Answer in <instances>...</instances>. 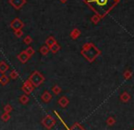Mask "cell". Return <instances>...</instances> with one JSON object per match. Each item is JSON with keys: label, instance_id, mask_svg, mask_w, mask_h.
<instances>
[{"label": "cell", "instance_id": "6da1fadb", "mask_svg": "<svg viewBox=\"0 0 134 130\" xmlns=\"http://www.w3.org/2000/svg\"><path fill=\"white\" fill-rule=\"evenodd\" d=\"M87 2L100 16H104L115 3L114 0H87Z\"/></svg>", "mask_w": 134, "mask_h": 130}, {"label": "cell", "instance_id": "7a4b0ae2", "mask_svg": "<svg viewBox=\"0 0 134 130\" xmlns=\"http://www.w3.org/2000/svg\"><path fill=\"white\" fill-rule=\"evenodd\" d=\"M28 80L32 83V85H33L35 87H37V86H39L44 82L45 78L41 75L40 72H38V71H34V72L30 75Z\"/></svg>", "mask_w": 134, "mask_h": 130}, {"label": "cell", "instance_id": "3957f363", "mask_svg": "<svg viewBox=\"0 0 134 130\" xmlns=\"http://www.w3.org/2000/svg\"><path fill=\"white\" fill-rule=\"evenodd\" d=\"M42 125L46 127L47 129H50L52 128V127L55 125V120L51 116H47L45 118H43L42 120Z\"/></svg>", "mask_w": 134, "mask_h": 130}, {"label": "cell", "instance_id": "277c9868", "mask_svg": "<svg viewBox=\"0 0 134 130\" xmlns=\"http://www.w3.org/2000/svg\"><path fill=\"white\" fill-rule=\"evenodd\" d=\"M34 88H35V86L32 85V83L30 82L29 80L25 81L23 86H22V90H23V92L26 95H30V94L33 92Z\"/></svg>", "mask_w": 134, "mask_h": 130}, {"label": "cell", "instance_id": "5b68a950", "mask_svg": "<svg viewBox=\"0 0 134 130\" xmlns=\"http://www.w3.org/2000/svg\"><path fill=\"white\" fill-rule=\"evenodd\" d=\"M10 26L12 29L14 30H18V29H22L24 27V23L22 22L21 19L19 18H15L10 24Z\"/></svg>", "mask_w": 134, "mask_h": 130}, {"label": "cell", "instance_id": "8992f818", "mask_svg": "<svg viewBox=\"0 0 134 130\" xmlns=\"http://www.w3.org/2000/svg\"><path fill=\"white\" fill-rule=\"evenodd\" d=\"M9 3L13 5L16 9H20L26 3V0H9Z\"/></svg>", "mask_w": 134, "mask_h": 130}, {"label": "cell", "instance_id": "52a82bcc", "mask_svg": "<svg viewBox=\"0 0 134 130\" xmlns=\"http://www.w3.org/2000/svg\"><path fill=\"white\" fill-rule=\"evenodd\" d=\"M18 59L19 60L21 63L25 64V63H27V60L29 59V56H28V55L25 51H23L18 55Z\"/></svg>", "mask_w": 134, "mask_h": 130}, {"label": "cell", "instance_id": "ba28073f", "mask_svg": "<svg viewBox=\"0 0 134 130\" xmlns=\"http://www.w3.org/2000/svg\"><path fill=\"white\" fill-rule=\"evenodd\" d=\"M51 98H52V96L50 95V93L48 91H45L44 93L41 95V100L45 103H48Z\"/></svg>", "mask_w": 134, "mask_h": 130}, {"label": "cell", "instance_id": "9c48e42d", "mask_svg": "<svg viewBox=\"0 0 134 130\" xmlns=\"http://www.w3.org/2000/svg\"><path fill=\"white\" fill-rule=\"evenodd\" d=\"M8 68H9V66L7 65L5 61L0 62V73H1L2 75L5 74V73L8 70Z\"/></svg>", "mask_w": 134, "mask_h": 130}, {"label": "cell", "instance_id": "30bf717a", "mask_svg": "<svg viewBox=\"0 0 134 130\" xmlns=\"http://www.w3.org/2000/svg\"><path fill=\"white\" fill-rule=\"evenodd\" d=\"M29 101V98L27 95H22L21 97H19V102L21 103L22 105H27Z\"/></svg>", "mask_w": 134, "mask_h": 130}, {"label": "cell", "instance_id": "8fae6325", "mask_svg": "<svg viewBox=\"0 0 134 130\" xmlns=\"http://www.w3.org/2000/svg\"><path fill=\"white\" fill-rule=\"evenodd\" d=\"M8 82H9V78H8V76H7L5 74L2 75V76L0 78V84L3 85V86H5V85H7Z\"/></svg>", "mask_w": 134, "mask_h": 130}, {"label": "cell", "instance_id": "7c38bea8", "mask_svg": "<svg viewBox=\"0 0 134 130\" xmlns=\"http://www.w3.org/2000/svg\"><path fill=\"white\" fill-rule=\"evenodd\" d=\"M39 51H40V53L43 55V56H46V55H48V51H49V48H48V46H43L40 48Z\"/></svg>", "mask_w": 134, "mask_h": 130}, {"label": "cell", "instance_id": "4fadbf2b", "mask_svg": "<svg viewBox=\"0 0 134 130\" xmlns=\"http://www.w3.org/2000/svg\"><path fill=\"white\" fill-rule=\"evenodd\" d=\"M1 119L3 120L4 122H7L9 119H10V113L5 112V113H4V114L1 116Z\"/></svg>", "mask_w": 134, "mask_h": 130}, {"label": "cell", "instance_id": "5bb4252c", "mask_svg": "<svg viewBox=\"0 0 134 130\" xmlns=\"http://www.w3.org/2000/svg\"><path fill=\"white\" fill-rule=\"evenodd\" d=\"M55 43H56V41H55V39L52 37H49L46 40V44H47V46H48V48H50V46H51L53 44H55Z\"/></svg>", "mask_w": 134, "mask_h": 130}, {"label": "cell", "instance_id": "9a60e30c", "mask_svg": "<svg viewBox=\"0 0 134 130\" xmlns=\"http://www.w3.org/2000/svg\"><path fill=\"white\" fill-rule=\"evenodd\" d=\"M25 52L28 55V56H29V57H30V56H32L34 54H35V50H34V48H31V46H28L27 49L25 50Z\"/></svg>", "mask_w": 134, "mask_h": 130}, {"label": "cell", "instance_id": "2e32d148", "mask_svg": "<svg viewBox=\"0 0 134 130\" xmlns=\"http://www.w3.org/2000/svg\"><path fill=\"white\" fill-rule=\"evenodd\" d=\"M9 78H10L11 79H14V80H16V79L18 78V73L16 72V70L11 71L10 75H9Z\"/></svg>", "mask_w": 134, "mask_h": 130}, {"label": "cell", "instance_id": "e0dca14e", "mask_svg": "<svg viewBox=\"0 0 134 130\" xmlns=\"http://www.w3.org/2000/svg\"><path fill=\"white\" fill-rule=\"evenodd\" d=\"M50 50H51L53 53H56V52H58V50L59 49V46H58V45L57 44V43H55V44L52 45L51 46H50Z\"/></svg>", "mask_w": 134, "mask_h": 130}, {"label": "cell", "instance_id": "ac0fdd59", "mask_svg": "<svg viewBox=\"0 0 134 130\" xmlns=\"http://www.w3.org/2000/svg\"><path fill=\"white\" fill-rule=\"evenodd\" d=\"M12 110H13V107H11V105L7 104V105H5V107H4V111H5V112H7V113H10Z\"/></svg>", "mask_w": 134, "mask_h": 130}, {"label": "cell", "instance_id": "d6986e66", "mask_svg": "<svg viewBox=\"0 0 134 130\" xmlns=\"http://www.w3.org/2000/svg\"><path fill=\"white\" fill-rule=\"evenodd\" d=\"M32 41H33V39L31 38V37H30V36L26 37L25 39H24V43H25L26 45H30L32 43Z\"/></svg>", "mask_w": 134, "mask_h": 130}, {"label": "cell", "instance_id": "ffe728a7", "mask_svg": "<svg viewBox=\"0 0 134 130\" xmlns=\"http://www.w3.org/2000/svg\"><path fill=\"white\" fill-rule=\"evenodd\" d=\"M15 36L16 37H21L23 36V31L22 29H18V30H15Z\"/></svg>", "mask_w": 134, "mask_h": 130}, {"label": "cell", "instance_id": "44dd1931", "mask_svg": "<svg viewBox=\"0 0 134 130\" xmlns=\"http://www.w3.org/2000/svg\"><path fill=\"white\" fill-rule=\"evenodd\" d=\"M58 103H59V104L61 105L62 107H65V105L68 104V100H66L65 97H62L61 99H59V101H58Z\"/></svg>", "mask_w": 134, "mask_h": 130}, {"label": "cell", "instance_id": "7402d4cb", "mask_svg": "<svg viewBox=\"0 0 134 130\" xmlns=\"http://www.w3.org/2000/svg\"><path fill=\"white\" fill-rule=\"evenodd\" d=\"M53 92H54L55 94H56V95H58V94L60 92V88L58 87V86H55L54 87H53Z\"/></svg>", "mask_w": 134, "mask_h": 130}, {"label": "cell", "instance_id": "603a6c76", "mask_svg": "<svg viewBox=\"0 0 134 130\" xmlns=\"http://www.w3.org/2000/svg\"><path fill=\"white\" fill-rule=\"evenodd\" d=\"M61 1H62V2H65V1H66V0H61Z\"/></svg>", "mask_w": 134, "mask_h": 130}]
</instances>
